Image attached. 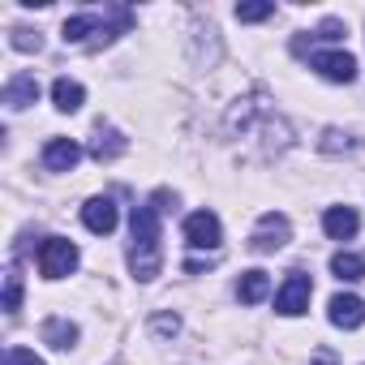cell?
Segmentation results:
<instances>
[{"label":"cell","instance_id":"cell-1","mask_svg":"<svg viewBox=\"0 0 365 365\" xmlns=\"http://www.w3.org/2000/svg\"><path fill=\"white\" fill-rule=\"evenodd\" d=\"M133 245H129V271L146 284L159 275L163 267V250H159V211L155 207H133Z\"/></svg>","mask_w":365,"mask_h":365},{"label":"cell","instance_id":"cell-2","mask_svg":"<svg viewBox=\"0 0 365 365\" xmlns=\"http://www.w3.org/2000/svg\"><path fill=\"white\" fill-rule=\"evenodd\" d=\"M73 267H78V245H73V241L48 237V241L39 245V271H43L48 279H65Z\"/></svg>","mask_w":365,"mask_h":365},{"label":"cell","instance_id":"cell-3","mask_svg":"<svg viewBox=\"0 0 365 365\" xmlns=\"http://www.w3.org/2000/svg\"><path fill=\"white\" fill-rule=\"evenodd\" d=\"M288 241H292V224H288L284 215L267 211V215L258 220L254 237H250V250H254V254H275V250H284Z\"/></svg>","mask_w":365,"mask_h":365},{"label":"cell","instance_id":"cell-4","mask_svg":"<svg viewBox=\"0 0 365 365\" xmlns=\"http://www.w3.org/2000/svg\"><path fill=\"white\" fill-rule=\"evenodd\" d=\"M185 245H194V250H220V245H224L220 215H215V211H194V215L185 220Z\"/></svg>","mask_w":365,"mask_h":365},{"label":"cell","instance_id":"cell-5","mask_svg":"<svg viewBox=\"0 0 365 365\" xmlns=\"http://www.w3.org/2000/svg\"><path fill=\"white\" fill-rule=\"evenodd\" d=\"M309 297H314V284H309V275L292 271V275L284 279V288L275 292V309H279L284 318H297V314H305V309H309Z\"/></svg>","mask_w":365,"mask_h":365},{"label":"cell","instance_id":"cell-6","mask_svg":"<svg viewBox=\"0 0 365 365\" xmlns=\"http://www.w3.org/2000/svg\"><path fill=\"white\" fill-rule=\"evenodd\" d=\"M309 65H314L327 82H352V78H356V56H348V52H314Z\"/></svg>","mask_w":365,"mask_h":365},{"label":"cell","instance_id":"cell-7","mask_svg":"<svg viewBox=\"0 0 365 365\" xmlns=\"http://www.w3.org/2000/svg\"><path fill=\"white\" fill-rule=\"evenodd\" d=\"M78 159H82V146H78L73 138H52V142L43 146V168H48V172H73Z\"/></svg>","mask_w":365,"mask_h":365},{"label":"cell","instance_id":"cell-8","mask_svg":"<svg viewBox=\"0 0 365 365\" xmlns=\"http://www.w3.org/2000/svg\"><path fill=\"white\" fill-rule=\"evenodd\" d=\"M331 322H335L339 331H356V327L365 322V301H361V297H352V292L331 297Z\"/></svg>","mask_w":365,"mask_h":365},{"label":"cell","instance_id":"cell-9","mask_svg":"<svg viewBox=\"0 0 365 365\" xmlns=\"http://www.w3.org/2000/svg\"><path fill=\"white\" fill-rule=\"evenodd\" d=\"M116 202L112 198H91L86 207H82V224L91 228V232H99V237H108L112 228H116Z\"/></svg>","mask_w":365,"mask_h":365},{"label":"cell","instance_id":"cell-10","mask_svg":"<svg viewBox=\"0 0 365 365\" xmlns=\"http://www.w3.org/2000/svg\"><path fill=\"white\" fill-rule=\"evenodd\" d=\"M322 228H327V237H331V241H348V237H356L361 215H356L352 207H331V211L322 215Z\"/></svg>","mask_w":365,"mask_h":365},{"label":"cell","instance_id":"cell-11","mask_svg":"<svg viewBox=\"0 0 365 365\" xmlns=\"http://www.w3.org/2000/svg\"><path fill=\"white\" fill-rule=\"evenodd\" d=\"M39 99V82H35V73H18V78H9V86H5V108H31Z\"/></svg>","mask_w":365,"mask_h":365},{"label":"cell","instance_id":"cell-12","mask_svg":"<svg viewBox=\"0 0 365 365\" xmlns=\"http://www.w3.org/2000/svg\"><path fill=\"white\" fill-rule=\"evenodd\" d=\"M39 339L65 352V348H73V344H78V327H73L69 318H48V322L39 327Z\"/></svg>","mask_w":365,"mask_h":365},{"label":"cell","instance_id":"cell-13","mask_svg":"<svg viewBox=\"0 0 365 365\" xmlns=\"http://www.w3.org/2000/svg\"><path fill=\"white\" fill-rule=\"evenodd\" d=\"M52 99H56L61 112H78V108L86 103V91H82V82H73V78H56V82H52Z\"/></svg>","mask_w":365,"mask_h":365},{"label":"cell","instance_id":"cell-14","mask_svg":"<svg viewBox=\"0 0 365 365\" xmlns=\"http://www.w3.org/2000/svg\"><path fill=\"white\" fill-rule=\"evenodd\" d=\"M267 292H271V279H267V271H245V275L237 279V297H241L245 305H258V301H267Z\"/></svg>","mask_w":365,"mask_h":365},{"label":"cell","instance_id":"cell-15","mask_svg":"<svg viewBox=\"0 0 365 365\" xmlns=\"http://www.w3.org/2000/svg\"><path fill=\"white\" fill-rule=\"evenodd\" d=\"M99 14H78V18H69L65 22V43H95V39H86V35H99Z\"/></svg>","mask_w":365,"mask_h":365},{"label":"cell","instance_id":"cell-16","mask_svg":"<svg viewBox=\"0 0 365 365\" xmlns=\"http://www.w3.org/2000/svg\"><path fill=\"white\" fill-rule=\"evenodd\" d=\"M125 146H129V142H125L116 129H99V133H95V142H91V155H95L99 163H108V159L125 155Z\"/></svg>","mask_w":365,"mask_h":365},{"label":"cell","instance_id":"cell-17","mask_svg":"<svg viewBox=\"0 0 365 365\" xmlns=\"http://www.w3.org/2000/svg\"><path fill=\"white\" fill-rule=\"evenodd\" d=\"M331 271H335V279H365V258L361 254H335L331 258Z\"/></svg>","mask_w":365,"mask_h":365},{"label":"cell","instance_id":"cell-18","mask_svg":"<svg viewBox=\"0 0 365 365\" xmlns=\"http://www.w3.org/2000/svg\"><path fill=\"white\" fill-rule=\"evenodd\" d=\"M5 309H9V314L22 309V275H18V271L5 275Z\"/></svg>","mask_w":365,"mask_h":365},{"label":"cell","instance_id":"cell-19","mask_svg":"<svg viewBox=\"0 0 365 365\" xmlns=\"http://www.w3.org/2000/svg\"><path fill=\"white\" fill-rule=\"evenodd\" d=\"M271 14H275L271 0H262V5H237V18H241V22H267Z\"/></svg>","mask_w":365,"mask_h":365},{"label":"cell","instance_id":"cell-20","mask_svg":"<svg viewBox=\"0 0 365 365\" xmlns=\"http://www.w3.org/2000/svg\"><path fill=\"white\" fill-rule=\"evenodd\" d=\"M150 331H155V335H176V331H180V318H176V314H155V318H150Z\"/></svg>","mask_w":365,"mask_h":365},{"label":"cell","instance_id":"cell-21","mask_svg":"<svg viewBox=\"0 0 365 365\" xmlns=\"http://www.w3.org/2000/svg\"><path fill=\"white\" fill-rule=\"evenodd\" d=\"M5 365H43V361L35 356V348H9L5 352Z\"/></svg>","mask_w":365,"mask_h":365},{"label":"cell","instance_id":"cell-22","mask_svg":"<svg viewBox=\"0 0 365 365\" xmlns=\"http://www.w3.org/2000/svg\"><path fill=\"white\" fill-rule=\"evenodd\" d=\"M339 35H344V22H339V18H327V22L318 26V39H327V43H335Z\"/></svg>","mask_w":365,"mask_h":365},{"label":"cell","instance_id":"cell-23","mask_svg":"<svg viewBox=\"0 0 365 365\" xmlns=\"http://www.w3.org/2000/svg\"><path fill=\"white\" fill-rule=\"evenodd\" d=\"M14 48H18V52H39V35H31V31H14Z\"/></svg>","mask_w":365,"mask_h":365}]
</instances>
